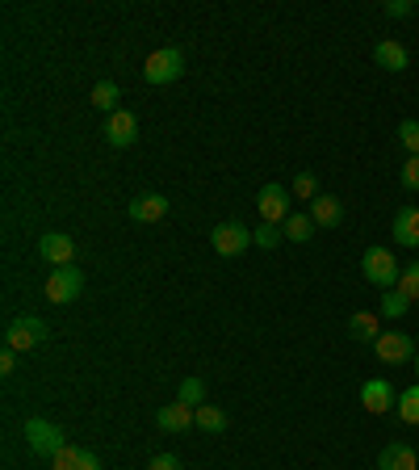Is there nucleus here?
Segmentation results:
<instances>
[{
	"label": "nucleus",
	"mask_w": 419,
	"mask_h": 470,
	"mask_svg": "<svg viewBox=\"0 0 419 470\" xmlns=\"http://www.w3.org/2000/svg\"><path fill=\"white\" fill-rule=\"evenodd\" d=\"M360 273H365V281H373L378 290H395L403 265L395 261V253H390V248L373 244V248H365V256H360Z\"/></svg>",
	"instance_id": "obj_1"
},
{
	"label": "nucleus",
	"mask_w": 419,
	"mask_h": 470,
	"mask_svg": "<svg viewBox=\"0 0 419 470\" xmlns=\"http://www.w3.org/2000/svg\"><path fill=\"white\" fill-rule=\"evenodd\" d=\"M47 336H50V327H47L42 315H22V319H13V324L5 327V349L30 353V349H38Z\"/></svg>",
	"instance_id": "obj_2"
},
{
	"label": "nucleus",
	"mask_w": 419,
	"mask_h": 470,
	"mask_svg": "<svg viewBox=\"0 0 419 470\" xmlns=\"http://www.w3.org/2000/svg\"><path fill=\"white\" fill-rule=\"evenodd\" d=\"M185 72V51L180 47H159L156 55H147L143 63V80L147 85H172Z\"/></svg>",
	"instance_id": "obj_3"
},
{
	"label": "nucleus",
	"mask_w": 419,
	"mask_h": 470,
	"mask_svg": "<svg viewBox=\"0 0 419 470\" xmlns=\"http://www.w3.org/2000/svg\"><path fill=\"white\" fill-rule=\"evenodd\" d=\"M25 441H30V449H34V454H42V458H55V454L68 446V441H63L59 424L42 420V416H30V420H25Z\"/></svg>",
	"instance_id": "obj_4"
},
{
	"label": "nucleus",
	"mask_w": 419,
	"mask_h": 470,
	"mask_svg": "<svg viewBox=\"0 0 419 470\" xmlns=\"http://www.w3.org/2000/svg\"><path fill=\"white\" fill-rule=\"evenodd\" d=\"M373 353H378V362H386V365L415 362V340H411L407 332H398V327H386L382 336L373 340Z\"/></svg>",
	"instance_id": "obj_5"
},
{
	"label": "nucleus",
	"mask_w": 419,
	"mask_h": 470,
	"mask_svg": "<svg viewBox=\"0 0 419 470\" xmlns=\"http://www.w3.org/2000/svg\"><path fill=\"white\" fill-rule=\"evenodd\" d=\"M80 290H84V273L72 265H63V269H50V278H47V299L55 302V307H68V302L80 299Z\"/></svg>",
	"instance_id": "obj_6"
},
{
	"label": "nucleus",
	"mask_w": 419,
	"mask_h": 470,
	"mask_svg": "<svg viewBox=\"0 0 419 470\" xmlns=\"http://www.w3.org/2000/svg\"><path fill=\"white\" fill-rule=\"evenodd\" d=\"M256 206H260V223H273V227H281V223L294 215V202H289L286 185H264V189L256 193Z\"/></svg>",
	"instance_id": "obj_7"
},
{
	"label": "nucleus",
	"mask_w": 419,
	"mask_h": 470,
	"mask_svg": "<svg viewBox=\"0 0 419 470\" xmlns=\"http://www.w3.org/2000/svg\"><path fill=\"white\" fill-rule=\"evenodd\" d=\"M210 244H214L218 256H240L251 244V231L243 227L240 218H227V223H218V227L210 231Z\"/></svg>",
	"instance_id": "obj_8"
},
{
	"label": "nucleus",
	"mask_w": 419,
	"mask_h": 470,
	"mask_svg": "<svg viewBox=\"0 0 419 470\" xmlns=\"http://www.w3.org/2000/svg\"><path fill=\"white\" fill-rule=\"evenodd\" d=\"M38 256H42L47 265H55V269L72 265V256H76L72 235H63V231H47V235H42V244H38Z\"/></svg>",
	"instance_id": "obj_9"
},
{
	"label": "nucleus",
	"mask_w": 419,
	"mask_h": 470,
	"mask_svg": "<svg viewBox=\"0 0 419 470\" xmlns=\"http://www.w3.org/2000/svg\"><path fill=\"white\" fill-rule=\"evenodd\" d=\"M360 403H365V411L382 416V411H390V408L398 403V399H395V386L386 382V378H369V382L360 386Z\"/></svg>",
	"instance_id": "obj_10"
},
{
	"label": "nucleus",
	"mask_w": 419,
	"mask_h": 470,
	"mask_svg": "<svg viewBox=\"0 0 419 470\" xmlns=\"http://www.w3.org/2000/svg\"><path fill=\"white\" fill-rule=\"evenodd\" d=\"M105 139H109L114 147H131L134 139H139V118H134L131 109H118V114H109Z\"/></svg>",
	"instance_id": "obj_11"
},
{
	"label": "nucleus",
	"mask_w": 419,
	"mask_h": 470,
	"mask_svg": "<svg viewBox=\"0 0 419 470\" xmlns=\"http://www.w3.org/2000/svg\"><path fill=\"white\" fill-rule=\"evenodd\" d=\"M156 424L164 433H189L193 424H197V408H189V403H168V408L156 411Z\"/></svg>",
	"instance_id": "obj_12"
},
{
	"label": "nucleus",
	"mask_w": 419,
	"mask_h": 470,
	"mask_svg": "<svg viewBox=\"0 0 419 470\" xmlns=\"http://www.w3.org/2000/svg\"><path fill=\"white\" fill-rule=\"evenodd\" d=\"M126 215H131L134 223H159V218L168 215V198L164 193H139V198L126 206Z\"/></svg>",
	"instance_id": "obj_13"
},
{
	"label": "nucleus",
	"mask_w": 419,
	"mask_h": 470,
	"mask_svg": "<svg viewBox=\"0 0 419 470\" xmlns=\"http://www.w3.org/2000/svg\"><path fill=\"white\" fill-rule=\"evenodd\" d=\"M50 462H55V470H101L96 454L93 449H84V446H63Z\"/></svg>",
	"instance_id": "obj_14"
},
{
	"label": "nucleus",
	"mask_w": 419,
	"mask_h": 470,
	"mask_svg": "<svg viewBox=\"0 0 419 470\" xmlns=\"http://www.w3.org/2000/svg\"><path fill=\"white\" fill-rule=\"evenodd\" d=\"M395 240L403 244V248H419V206H398Z\"/></svg>",
	"instance_id": "obj_15"
},
{
	"label": "nucleus",
	"mask_w": 419,
	"mask_h": 470,
	"mask_svg": "<svg viewBox=\"0 0 419 470\" xmlns=\"http://www.w3.org/2000/svg\"><path fill=\"white\" fill-rule=\"evenodd\" d=\"M373 60H378V68H386V72H403V68L411 63V55H407V47H403V42L386 38V42H378V47H373Z\"/></svg>",
	"instance_id": "obj_16"
},
{
	"label": "nucleus",
	"mask_w": 419,
	"mask_h": 470,
	"mask_svg": "<svg viewBox=\"0 0 419 470\" xmlns=\"http://www.w3.org/2000/svg\"><path fill=\"white\" fill-rule=\"evenodd\" d=\"M311 218H314V227H340L344 206H340V198H332V193H319L311 202Z\"/></svg>",
	"instance_id": "obj_17"
},
{
	"label": "nucleus",
	"mask_w": 419,
	"mask_h": 470,
	"mask_svg": "<svg viewBox=\"0 0 419 470\" xmlns=\"http://www.w3.org/2000/svg\"><path fill=\"white\" fill-rule=\"evenodd\" d=\"M378 470H419V458L411 446H386L378 454Z\"/></svg>",
	"instance_id": "obj_18"
},
{
	"label": "nucleus",
	"mask_w": 419,
	"mask_h": 470,
	"mask_svg": "<svg viewBox=\"0 0 419 470\" xmlns=\"http://www.w3.org/2000/svg\"><path fill=\"white\" fill-rule=\"evenodd\" d=\"M348 336L360 340V345H373V340L382 336V327H378V315L369 311H357L352 319H348Z\"/></svg>",
	"instance_id": "obj_19"
},
{
	"label": "nucleus",
	"mask_w": 419,
	"mask_h": 470,
	"mask_svg": "<svg viewBox=\"0 0 419 470\" xmlns=\"http://www.w3.org/2000/svg\"><path fill=\"white\" fill-rule=\"evenodd\" d=\"M281 231H286V240L306 244V240L314 235V218H311V215H298V210H294V215H289L286 223H281Z\"/></svg>",
	"instance_id": "obj_20"
},
{
	"label": "nucleus",
	"mask_w": 419,
	"mask_h": 470,
	"mask_svg": "<svg viewBox=\"0 0 419 470\" xmlns=\"http://www.w3.org/2000/svg\"><path fill=\"white\" fill-rule=\"evenodd\" d=\"M118 101H122V88L114 80H96L93 85V106L105 109V114H118Z\"/></svg>",
	"instance_id": "obj_21"
},
{
	"label": "nucleus",
	"mask_w": 419,
	"mask_h": 470,
	"mask_svg": "<svg viewBox=\"0 0 419 470\" xmlns=\"http://www.w3.org/2000/svg\"><path fill=\"white\" fill-rule=\"evenodd\" d=\"M411 311V299H407V294H403V290H386V294H382V315H386V319H403V315H407Z\"/></svg>",
	"instance_id": "obj_22"
},
{
	"label": "nucleus",
	"mask_w": 419,
	"mask_h": 470,
	"mask_svg": "<svg viewBox=\"0 0 419 470\" xmlns=\"http://www.w3.org/2000/svg\"><path fill=\"white\" fill-rule=\"evenodd\" d=\"M197 429H202V433H227V411L202 403V408H197Z\"/></svg>",
	"instance_id": "obj_23"
},
{
	"label": "nucleus",
	"mask_w": 419,
	"mask_h": 470,
	"mask_svg": "<svg viewBox=\"0 0 419 470\" xmlns=\"http://www.w3.org/2000/svg\"><path fill=\"white\" fill-rule=\"evenodd\" d=\"M395 408H398V416H403L407 424H419V382H415V386H407V391L398 395Z\"/></svg>",
	"instance_id": "obj_24"
},
{
	"label": "nucleus",
	"mask_w": 419,
	"mask_h": 470,
	"mask_svg": "<svg viewBox=\"0 0 419 470\" xmlns=\"http://www.w3.org/2000/svg\"><path fill=\"white\" fill-rule=\"evenodd\" d=\"M202 399H205V382L202 378H185L177 391V403H189V408H202Z\"/></svg>",
	"instance_id": "obj_25"
},
{
	"label": "nucleus",
	"mask_w": 419,
	"mask_h": 470,
	"mask_svg": "<svg viewBox=\"0 0 419 470\" xmlns=\"http://www.w3.org/2000/svg\"><path fill=\"white\" fill-rule=\"evenodd\" d=\"M398 290H403L411 302H419V261L403 265V273H398Z\"/></svg>",
	"instance_id": "obj_26"
},
{
	"label": "nucleus",
	"mask_w": 419,
	"mask_h": 470,
	"mask_svg": "<svg viewBox=\"0 0 419 470\" xmlns=\"http://www.w3.org/2000/svg\"><path fill=\"white\" fill-rule=\"evenodd\" d=\"M281 240H286V231L273 227V223H260V227L251 231V244H260V248H277Z\"/></svg>",
	"instance_id": "obj_27"
},
{
	"label": "nucleus",
	"mask_w": 419,
	"mask_h": 470,
	"mask_svg": "<svg viewBox=\"0 0 419 470\" xmlns=\"http://www.w3.org/2000/svg\"><path fill=\"white\" fill-rule=\"evenodd\" d=\"M294 198H302V202H314V198H319L314 172H298V177H294Z\"/></svg>",
	"instance_id": "obj_28"
},
{
	"label": "nucleus",
	"mask_w": 419,
	"mask_h": 470,
	"mask_svg": "<svg viewBox=\"0 0 419 470\" xmlns=\"http://www.w3.org/2000/svg\"><path fill=\"white\" fill-rule=\"evenodd\" d=\"M398 143L407 147L411 156H419V122L407 118V122H398Z\"/></svg>",
	"instance_id": "obj_29"
},
{
	"label": "nucleus",
	"mask_w": 419,
	"mask_h": 470,
	"mask_svg": "<svg viewBox=\"0 0 419 470\" xmlns=\"http://www.w3.org/2000/svg\"><path fill=\"white\" fill-rule=\"evenodd\" d=\"M398 181H403V189L419 193V156H411L407 164H403V172H398Z\"/></svg>",
	"instance_id": "obj_30"
},
{
	"label": "nucleus",
	"mask_w": 419,
	"mask_h": 470,
	"mask_svg": "<svg viewBox=\"0 0 419 470\" xmlns=\"http://www.w3.org/2000/svg\"><path fill=\"white\" fill-rule=\"evenodd\" d=\"M382 13H386V17H411V13H415V5H411V0H386Z\"/></svg>",
	"instance_id": "obj_31"
},
{
	"label": "nucleus",
	"mask_w": 419,
	"mask_h": 470,
	"mask_svg": "<svg viewBox=\"0 0 419 470\" xmlns=\"http://www.w3.org/2000/svg\"><path fill=\"white\" fill-rule=\"evenodd\" d=\"M147 470H180V462L172 458V454H156V458H151V466Z\"/></svg>",
	"instance_id": "obj_32"
},
{
	"label": "nucleus",
	"mask_w": 419,
	"mask_h": 470,
	"mask_svg": "<svg viewBox=\"0 0 419 470\" xmlns=\"http://www.w3.org/2000/svg\"><path fill=\"white\" fill-rule=\"evenodd\" d=\"M13 370H17V353H13V349H5V353H0V374L9 378Z\"/></svg>",
	"instance_id": "obj_33"
},
{
	"label": "nucleus",
	"mask_w": 419,
	"mask_h": 470,
	"mask_svg": "<svg viewBox=\"0 0 419 470\" xmlns=\"http://www.w3.org/2000/svg\"><path fill=\"white\" fill-rule=\"evenodd\" d=\"M415 378H419V353H415Z\"/></svg>",
	"instance_id": "obj_34"
}]
</instances>
